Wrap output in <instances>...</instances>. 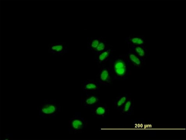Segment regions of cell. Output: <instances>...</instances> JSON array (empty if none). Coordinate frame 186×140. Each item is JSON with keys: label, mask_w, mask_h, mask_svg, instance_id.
<instances>
[{"label": "cell", "mask_w": 186, "mask_h": 140, "mask_svg": "<svg viewBox=\"0 0 186 140\" xmlns=\"http://www.w3.org/2000/svg\"><path fill=\"white\" fill-rule=\"evenodd\" d=\"M83 101L85 106L89 107H95L99 105L100 98L97 95L89 94L86 95Z\"/></svg>", "instance_id": "obj_2"}, {"label": "cell", "mask_w": 186, "mask_h": 140, "mask_svg": "<svg viewBox=\"0 0 186 140\" xmlns=\"http://www.w3.org/2000/svg\"><path fill=\"white\" fill-rule=\"evenodd\" d=\"M105 48V45L104 43H99L98 46L96 48V50L98 51H102L104 50Z\"/></svg>", "instance_id": "obj_15"}, {"label": "cell", "mask_w": 186, "mask_h": 140, "mask_svg": "<svg viewBox=\"0 0 186 140\" xmlns=\"http://www.w3.org/2000/svg\"><path fill=\"white\" fill-rule=\"evenodd\" d=\"M108 109L104 105H98L95 107L93 111L94 115L99 118H102L107 115Z\"/></svg>", "instance_id": "obj_5"}, {"label": "cell", "mask_w": 186, "mask_h": 140, "mask_svg": "<svg viewBox=\"0 0 186 140\" xmlns=\"http://www.w3.org/2000/svg\"><path fill=\"white\" fill-rule=\"evenodd\" d=\"M129 58L131 62L137 65H140L141 64V60L136 55L133 54H131L129 56Z\"/></svg>", "instance_id": "obj_11"}, {"label": "cell", "mask_w": 186, "mask_h": 140, "mask_svg": "<svg viewBox=\"0 0 186 140\" xmlns=\"http://www.w3.org/2000/svg\"><path fill=\"white\" fill-rule=\"evenodd\" d=\"M135 51L137 54L141 57H143L145 55V51L141 47H138L135 48Z\"/></svg>", "instance_id": "obj_13"}, {"label": "cell", "mask_w": 186, "mask_h": 140, "mask_svg": "<svg viewBox=\"0 0 186 140\" xmlns=\"http://www.w3.org/2000/svg\"><path fill=\"white\" fill-rule=\"evenodd\" d=\"M109 53L107 51L103 52L99 56L98 59L100 61H104L108 57Z\"/></svg>", "instance_id": "obj_12"}, {"label": "cell", "mask_w": 186, "mask_h": 140, "mask_svg": "<svg viewBox=\"0 0 186 140\" xmlns=\"http://www.w3.org/2000/svg\"><path fill=\"white\" fill-rule=\"evenodd\" d=\"M114 68L115 72L119 76H123L126 74V64L122 60H118L115 62Z\"/></svg>", "instance_id": "obj_3"}, {"label": "cell", "mask_w": 186, "mask_h": 140, "mask_svg": "<svg viewBox=\"0 0 186 140\" xmlns=\"http://www.w3.org/2000/svg\"><path fill=\"white\" fill-rule=\"evenodd\" d=\"M84 90L87 92H95L98 89V86L95 82H87L84 86Z\"/></svg>", "instance_id": "obj_8"}, {"label": "cell", "mask_w": 186, "mask_h": 140, "mask_svg": "<svg viewBox=\"0 0 186 140\" xmlns=\"http://www.w3.org/2000/svg\"><path fill=\"white\" fill-rule=\"evenodd\" d=\"M58 107L54 103H48L42 107L41 111V114L45 115H53L55 114L58 110Z\"/></svg>", "instance_id": "obj_4"}, {"label": "cell", "mask_w": 186, "mask_h": 140, "mask_svg": "<svg viewBox=\"0 0 186 140\" xmlns=\"http://www.w3.org/2000/svg\"><path fill=\"white\" fill-rule=\"evenodd\" d=\"M100 78L103 82H106L109 79V72L107 69H103L101 73Z\"/></svg>", "instance_id": "obj_10"}, {"label": "cell", "mask_w": 186, "mask_h": 140, "mask_svg": "<svg viewBox=\"0 0 186 140\" xmlns=\"http://www.w3.org/2000/svg\"><path fill=\"white\" fill-rule=\"evenodd\" d=\"M131 40L134 44H142L144 43V40L139 38H134Z\"/></svg>", "instance_id": "obj_14"}, {"label": "cell", "mask_w": 186, "mask_h": 140, "mask_svg": "<svg viewBox=\"0 0 186 140\" xmlns=\"http://www.w3.org/2000/svg\"><path fill=\"white\" fill-rule=\"evenodd\" d=\"M99 44V42L97 40H93L91 43V47L93 48H96L98 46Z\"/></svg>", "instance_id": "obj_16"}, {"label": "cell", "mask_w": 186, "mask_h": 140, "mask_svg": "<svg viewBox=\"0 0 186 140\" xmlns=\"http://www.w3.org/2000/svg\"><path fill=\"white\" fill-rule=\"evenodd\" d=\"M64 48L62 44H52L50 47V50L51 52L60 53L63 51Z\"/></svg>", "instance_id": "obj_9"}, {"label": "cell", "mask_w": 186, "mask_h": 140, "mask_svg": "<svg viewBox=\"0 0 186 140\" xmlns=\"http://www.w3.org/2000/svg\"><path fill=\"white\" fill-rule=\"evenodd\" d=\"M133 102L131 98H129L126 103L122 106L120 109L123 114L129 115L131 114L133 109Z\"/></svg>", "instance_id": "obj_7"}, {"label": "cell", "mask_w": 186, "mask_h": 140, "mask_svg": "<svg viewBox=\"0 0 186 140\" xmlns=\"http://www.w3.org/2000/svg\"><path fill=\"white\" fill-rule=\"evenodd\" d=\"M129 99L128 95L127 94L120 95L116 99L114 103L115 107L120 110L121 108L123 106L127 100Z\"/></svg>", "instance_id": "obj_6"}, {"label": "cell", "mask_w": 186, "mask_h": 140, "mask_svg": "<svg viewBox=\"0 0 186 140\" xmlns=\"http://www.w3.org/2000/svg\"><path fill=\"white\" fill-rule=\"evenodd\" d=\"M86 124L83 118L74 117L71 119L70 121V127L72 131H79L83 129L86 126Z\"/></svg>", "instance_id": "obj_1"}]
</instances>
